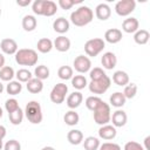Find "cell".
<instances>
[{
    "instance_id": "obj_15",
    "label": "cell",
    "mask_w": 150,
    "mask_h": 150,
    "mask_svg": "<svg viewBox=\"0 0 150 150\" xmlns=\"http://www.w3.org/2000/svg\"><path fill=\"white\" fill-rule=\"evenodd\" d=\"M101 63H102L104 69L111 70V69H114L116 67L117 57L112 52H105L101 57Z\"/></svg>"
},
{
    "instance_id": "obj_6",
    "label": "cell",
    "mask_w": 150,
    "mask_h": 150,
    "mask_svg": "<svg viewBox=\"0 0 150 150\" xmlns=\"http://www.w3.org/2000/svg\"><path fill=\"white\" fill-rule=\"evenodd\" d=\"M110 84H111V79L108 75H105L104 77H102L100 80L90 81L88 83V88H89L90 93L96 94V95H101V94H104L109 89Z\"/></svg>"
},
{
    "instance_id": "obj_28",
    "label": "cell",
    "mask_w": 150,
    "mask_h": 150,
    "mask_svg": "<svg viewBox=\"0 0 150 150\" xmlns=\"http://www.w3.org/2000/svg\"><path fill=\"white\" fill-rule=\"evenodd\" d=\"M100 139L94 136H88L83 141V148L84 150H98L100 148Z\"/></svg>"
},
{
    "instance_id": "obj_20",
    "label": "cell",
    "mask_w": 150,
    "mask_h": 150,
    "mask_svg": "<svg viewBox=\"0 0 150 150\" xmlns=\"http://www.w3.org/2000/svg\"><path fill=\"white\" fill-rule=\"evenodd\" d=\"M26 87H27V90L32 94H39L42 91L43 89V82L36 77H33L30 79L27 83H26Z\"/></svg>"
},
{
    "instance_id": "obj_11",
    "label": "cell",
    "mask_w": 150,
    "mask_h": 150,
    "mask_svg": "<svg viewBox=\"0 0 150 150\" xmlns=\"http://www.w3.org/2000/svg\"><path fill=\"white\" fill-rule=\"evenodd\" d=\"M110 121L112 122V125L115 128H121V127H124L128 122V116H127V112L124 110H121V109H117L116 111L112 112L111 117H110Z\"/></svg>"
},
{
    "instance_id": "obj_35",
    "label": "cell",
    "mask_w": 150,
    "mask_h": 150,
    "mask_svg": "<svg viewBox=\"0 0 150 150\" xmlns=\"http://www.w3.org/2000/svg\"><path fill=\"white\" fill-rule=\"evenodd\" d=\"M57 76L61 79V80H71V77L74 76V71H73V68L69 67V66H61L57 70Z\"/></svg>"
},
{
    "instance_id": "obj_1",
    "label": "cell",
    "mask_w": 150,
    "mask_h": 150,
    "mask_svg": "<svg viewBox=\"0 0 150 150\" xmlns=\"http://www.w3.org/2000/svg\"><path fill=\"white\" fill-rule=\"evenodd\" d=\"M94 19V12L88 6H80L70 14V22L77 27H84Z\"/></svg>"
},
{
    "instance_id": "obj_16",
    "label": "cell",
    "mask_w": 150,
    "mask_h": 150,
    "mask_svg": "<svg viewBox=\"0 0 150 150\" xmlns=\"http://www.w3.org/2000/svg\"><path fill=\"white\" fill-rule=\"evenodd\" d=\"M69 27H70V22L66 18H63V16H60V18L55 19L54 22H53V29L56 33L61 34V35L67 33L69 30Z\"/></svg>"
},
{
    "instance_id": "obj_19",
    "label": "cell",
    "mask_w": 150,
    "mask_h": 150,
    "mask_svg": "<svg viewBox=\"0 0 150 150\" xmlns=\"http://www.w3.org/2000/svg\"><path fill=\"white\" fill-rule=\"evenodd\" d=\"M53 47L57 50V52H61V53H64L67 50H69L70 48V40L64 36V35H60L57 36L54 42H53Z\"/></svg>"
},
{
    "instance_id": "obj_17",
    "label": "cell",
    "mask_w": 150,
    "mask_h": 150,
    "mask_svg": "<svg viewBox=\"0 0 150 150\" xmlns=\"http://www.w3.org/2000/svg\"><path fill=\"white\" fill-rule=\"evenodd\" d=\"M82 101H83L82 93L74 91V93H71V94L68 95V97L66 100V103H67L68 108H70V110H74V109H76V108H79L81 105Z\"/></svg>"
},
{
    "instance_id": "obj_21",
    "label": "cell",
    "mask_w": 150,
    "mask_h": 150,
    "mask_svg": "<svg viewBox=\"0 0 150 150\" xmlns=\"http://www.w3.org/2000/svg\"><path fill=\"white\" fill-rule=\"evenodd\" d=\"M67 139L70 144L73 145H79L83 142V134L81 130H77V129H71L68 131L67 134Z\"/></svg>"
},
{
    "instance_id": "obj_50",
    "label": "cell",
    "mask_w": 150,
    "mask_h": 150,
    "mask_svg": "<svg viewBox=\"0 0 150 150\" xmlns=\"http://www.w3.org/2000/svg\"><path fill=\"white\" fill-rule=\"evenodd\" d=\"M41 150H55V149H54L53 146H49V145H48V146H43Z\"/></svg>"
},
{
    "instance_id": "obj_42",
    "label": "cell",
    "mask_w": 150,
    "mask_h": 150,
    "mask_svg": "<svg viewBox=\"0 0 150 150\" xmlns=\"http://www.w3.org/2000/svg\"><path fill=\"white\" fill-rule=\"evenodd\" d=\"M4 150H21V144L16 139H9L4 144Z\"/></svg>"
},
{
    "instance_id": "obj_41",
    "label": "cell",
    "mask_w": 150,
    "mask_h": 150,
    "mask_svg": "<svg viewBox=\"0 0 150 150\" xmlns=\"http://www.w3.org/2000/svg\"><path fill=\"white\" fill-rule=\"evenodd\" d=\"M43 5H45V0H35L32 4L33 13L36 15H42L43 14Z\"/></svg>"
},
{
    "instance_id": "obj_10",
    "label": "cell",
    "mask_w": 150,
    "mask_h": 150,
    "mask_svg": "<svg viewBox=\"0 0 150 150\" xmlns=\"http://www.w3.org/2000/svg\"><path fill=\"white\" fill-rule=\"evenodd\" d=\"M0 48H1L2 53L7 54V55H15V53L19 49L16 41L14 39H11V38L2 39L0 42Z\"/></svg>"
},
{
    "instance_id": "obj_24",
    "label": "cell",
    "mask_w": 150,
    "mask_h": 150,
    "mask_svg": "<svg viewBox=\"0 0 150 150\" xmlns=\"http://www.w3.org/2000/svg\"><path fill=\"white\" fill-rule=\"evenodd\" d=\"M125 101H127V98L124 97L123 93H121V91H116V93L111 94L109 97L110 104L115 108H122L125 104Z\"/></svg>"
},
{
    "instance_id": "obj_32",
    "label": "cell",
    "mask_w": 150,
    "mask_h": 150,
    "mask_svg": "<svg viewBox=\"0 0 150 150\" xmlns=\"http://www.w3.org/2000/svg\"><path fill=\"white\" fill-rule=\"evenodd\" d=\"M15 77L20 83H27L30 79H33V75L27 68H21L15 73Z\"/></svg>"
},
{
    "instance_id": "obj_13",
    "label": "cell",
    "mask_w": 150,
    "mask_h": 150,
    "mask_svg": "<svg viewBox=\"0 0 150 150\" xmlns=\"http://www.w3.org/2000/svg\"><path fill=\"white\" fill-rule=\"evenodd\" d=\"M116 128L111 124H104V125H101V128L98 129V136L100 138L104 139V141H110V139H114L116 137Z\"/></svg>"
},
{
    "instance_id": "obj_51",
    "label": "cell",
    "mask_w": 150,
    "mask_h": 150,
    "mask_svg": "<svg viewBox=\"0 0 150 150\" xmlns=\"http://www.w3.org/2000/svg\"><path fill=\"white\" fill-rule=\"evenodd\" d=\"M4 89H5V88H4V84H2V82H0V94L4 91Z\"/></svg>"
},
{
    "instance_id": "obj_45",
    "label": "cell",
    "mask_w": 150,
    "mask_h": 150,
    "mask_svg": "<svg viewBox=\"0 0 150 150\" xmlns=\"http://www.w3.org/2000/svg\"><path fill=\"white\" fill-rule=\"evenodd\" d=\"M123 150H144L143 145H141L138 142H135V141H129L124 144V148Z\"/></svg>"
},
{
    "instance_id": "obj_38",
    "label": "cell",
    "mask_w": 150,
    "mask_h": 150,
    "mask_svg": "<svg viewBox=\"0 0 150 150\" xmlns=\"http://www.w3.org/2000/svg\"><path fill=\"white\" fill-rule=\"evenodd\" d=\"M137 84L136 83H128L125 87H124V90H123V95L127 100H131L136 96L137 94Z\"/></svg>"
},
{
    "instance_id": "obj_33",
    "label": "cell",
    "mask_w": 150,
    "mask_h": 150,
    "mask_svg": "<svg viewBox=\"0 0 150 150\" xmlns=\"http://www.w3.org/2000/svg\"><path fill=\"white\" fill-rule=\"evenodd\" d=\"M23 116H25V112L21 108H19L18 110L8 114V118H9V122L13 124V125H19L21 124L22 120H23Z\"/></svg>"
},
{
    "instance_id": "obj_48",
    "label": "cell",
    "mask_w": 150,
    "mask_h": 150,
    "mask_svg": "<svg viewBox=\"0 0 150 150\" xmlns=\"http://www.w3.org/2000/svg\"><path fill=\"white\" fill-rule=\"evenodd\" d=\"M5 136H6V128L4 125H0V138L4 139Z\"/></svg>"
},
{
    "instance_id": "obj_36",
    "label": "cell",
    "mask_w": 150,
    "mask_h": 150,
    "mask_svg": "<svg viewBox=\"0 0 150 150\" xmlns=\"http://www.w3.org/2000/svg\"><path fill=\"white\" fill-rule=\"evenodd\" d=\"M22 90V84L19 81H11L8 82V84L6 86V91L9 95H19Z\"/></svg>"
},
{
    "instance_id": "obj_8",
    "label": "cell",
    "mask_w": 150,
    "mask_h": 150,
    "mask_svg": "<svg viewBox=\"0 0 150 150\" xmlns=\"http://www.w3.org/2000/svg\"><path fill=\"white\" fill-rule=\"evenodd\" d=\"M136 8L135 0H120L115 5V12L120 16H128L130 15Z\"/></svg>"
},
{
    "instance_id": "obj_23",
    "label": "cell",
    "mask_w": 150,
    "mask_h": 150,
    "mask_svg": "<svg viewBox=\"0 0 150 150\" xmlns=\"http://www.w3.org/2000/svg\"><path fill=\"white\" fill-rule=\"evenodd\" d=\"M112 81L120 87H125L129 83V75L123 70H116L112 74Z\"/></svg>"
},
{
    "instance_id": "obj_43",
    "label": "cell",
    "mask_w": 150,
    "mask_h": 150,
    "mask_svg": "<svg viewBox=\"0 0 150 150\" xmlns=\"http://www.w3.org/2000/svg\"><path fill=\"white\" fill-rule=\"evenodd\" d=\"M98 150H122L121 146L117 143L114 142H104L102 144H100Z\"/></svg>"
},
{
    "instance_id": "obj_44",
    "label": "cell",
    "mask_w": 150,
    "mask_h": 150,
    "mask_svg": "<svg viewBox=\"0 0 150 150\" xmlns=\"http://www.w3.org/2000/svg\"><path fill=\"white\" fill-rule=\"evenodd\" d=\"M80 2H81V0H79V1H75V0H59L57 4L62 9L67 11V9H70L75 4H80Z\"/></svg>"
},
{
    "instance_id": "obj_54",
    "label": "cell",
    "mask_w": 150,
    "mask_h": 150,
    "mask_svg": "<svg viewBox=\"0 0 150 150\" xmlns=\"http://www.w3.org/2000/svg\"><path fill=\"white\" fill-rule=\"evenodd\" d=\"M0 15H1V7H0Z\"/></svg>"
},
{
    "instance_id": "obj_31",
    "label": "cell",
    "mask_w": 150,
    "mask_h": 150,
    "mask_svg": "<svg viewBox=\"0 0 150 150\" xmlns=\"http://www.w3.org/2000/svg\"><path fill=\"white\" fill-rule=\"evenodd\" d=\"M49 74H50V71H49V68H48L47 66H45V64H40V66L35 67L34 75H35L36 79H39V80H41V81L47 80V79L49 77Z\"/></svg>"
},
{
    "instance_id": "obj_46",
    "label": "cell",
    "mask_w": 150,
    "mask_h": 150,
    "mask_svg": "<svg viewBox=\"0 0 150 150\" xmlns=\"http://www.w3.org/2000/svg\"><path fill=\"white\" fill-rule=\"evenodd\" d=\"M30 4H32L30 0H16V5L20 7H26V6H29Z\"/></svg>"
},
{
    "instance_id": "obj_40",
    "label": "cell",
    "mask_w": 150,
    "mask_h": 150,
    "mask_svg": "<svg viewBox=\"0 0 150 150\" xmlns=\"http://www.w3.org/2000/svg\"><path fill=\"white\" fill-rule=\"evenodd\" d=\"M19 108H20L19 107V102L15 98H8V100H6V102H5V109H6V111L8 114L18 110Z\"/></svg>"
},
{
    "instance_id": "obj_53",
    "label": "cell",
    "mask_w": 150,
    "mask_h": 150,
    "mask_svg": "<svg viewBox=\"0 0 150 150\" xmlns=\"http://www.w3.org/2000/svg\"><path fill=\"white\" fill-rule=\"evenodd\" d=\"M2 115H4V111H2V108L0 107V118L2 117Z\"/></svg>"
},
{
    "instance_id": "obj_18",
    "label": "cell",
    "mask_w": 150,
    "mask_h": 150,
    "mask_svg": "<svg viewBox=\"0 0 150 150\" xmlns=\"http://www.w3.org/2000/svg\"><path fill=\"white\" fill-rule=\"evenodd\" d=\"M95 15H96V18L98 20L105 21L111 15V8L107 4H98L96 6V8H95Z\"/></svg>"
},
{
    "instance_id": "obj_7",
    "label": "cell",
    "mask_w": 150,
    "mask_h": 150,
    "mask_svg": "<svg viewBox=\"0 0 150 150\" xmlns=\"http://www.w3.org/2000/svg\"><path fill=\"white\" fill-rule=\"evenodd\" d=\"M67 93H68V86L66 83H63V82H60V83H56L53 87V89L50 90L49 98H50V101L53 103L61 104L66 100Z\"/></svg>"
},
{
    "instance_id": "obj_2",
    "label": "cell",
    "mask_w": 150,
    "mask_h": 150,
    "mask_svg": "<svg viewBox=\"0 0 150 150\" xmlns=\"http://www.w3.org/2000/svg\"><path fill=\"white\" fill-rule=\"evenodd\" d=\"M38 60H39L38 53L30 48H21L18 49V52L15 53V62L20 66L32 67L38 63Z\"/></svg>"
},
{
    "instance_id": "obj_4",
    "label": "cell",
    "mask_w": 150,
    "mask_h": 150,
    "mask_svg": "<svg viewBox=\"0 0 150 150\" xmlns=\"http://www.w3.org/2000/svg\"><path fill=\"white\" fill-rule=\"evenodd\" d=\"M93 112H94V121L96 124L104 125L110 122V117H111L110 105L108 103H105L104 101H102L101 104Z\"/></svg>"
},
{
    "instance_id": "obj_27",
    "label": "cell",
    "mask_w": 150,
    "mask_h": 150,
    "mask_svg": "<svg viewBox=\"0 0 150 150\" xmlns=\"http://www.w3.org/2000/svg\"><path fill=\"white\" fill-rule=\"evenodd\" d=\"M63 121H64V123H66L67 125L74 127V125H76V124L79 123L80 116H79V114H77L75 110H69V111H67V112L64 114Z\"/></svg>"
},
{
    "instance_id": "obj_14",
    "label": "cell",
    "mask_w": 150,
    "mask_h": 150,
    "mask_svg": "<svg viewBox=\"0 0 150 150\" xmlns=\"http://www.w3.org/2000/svg\"><path fill=\"white\" fill-rule=\"evenodd\" d=\"M139 22H138V20L136 19V18H134V16H131V18H127V19H124L123 20V22H122V29H123V32H125V33H128V34H134V33H136L139 28Z\"/></svg>"
},
{
    "instance_id": "obj_34",
    "label": "cell",
    "mask_w": 150,
    "mask_h": 150,
    "mask_svg": "<svg viewBox=\"0 0 150 150\" xmlns=\"http://www.w3.org/2000/svg\"><path fill=\"white\" fill-rule=\"evenodd\" d=\"M57 12V6L52 0H45L43 5V16H53Z\"/></svg>"
},
{
    "instance_id": "obj_25",
    "label": "cell",
    "mask_w": 150,
    "mask_h": 150,
    "mask_svg": "<svg viewBox=\"0 0 150 150\" xmlns=\"http://www.w3.org/2000/svg\"><path fill=\"white\" fill-rule=\"evenodd\" d=\"M36 48L40 53L42 54H46V53H49L54 47H53V41L48 38H41L38 43H36Z\"/></svg>"
},
{
    "instance_id": "obj_37",
    "label": "cell",
    "mask_w": 150,
    "mask_h": 150,
    "mask_svg": "<svg viewBox=\"0 0 150 150\" xmlns=\"http://www.w3.org/2000/svg\"><path fill=\"white\" fill-rule=\"evenodd\" d=\"M102 101H103V100H102L100 96H89V97L86 98L84 104H86V107H87L90 111H94V110L101 104Z\"/></svg>"
},
{
    "instance_id": "obj_12",
    "label": "cell",
    "mask_w": 150,
    "mask_h": 150,
    "mask_svg": "<svg viewBox=\"0 0 150 150\" xmlns=\"http://www.w3.org/2000/svg\"><path fill=\"white\" fill-rule=\"evenodd\" d=\"M122 38H123L122 30L118 28H109L104 33V42L107 41L108 43H111V45L118 43L122 40Z\"/></svg>"
},
{
    "instance_id": "obj_52",
    "label": "cell",
    "mask_w": 150,
    "mask_h": 150,
    "mask_svg": "<svg viewBox=\"0 0 150 150\" xmlns=\"http://www.w3.org/2000/svg\"><path fill=\"white\" fill-rule=\"evenodd\" d=\"M4 148V141H2V138H0V150Z\"/></svg>"
},
{
    "instance_id": "obj_39",
    "label": "cell",
    "mask_w": 150,
    "mask_h": 150,
    "mask_svg": "<svg viewBox=\"0 0 150 150\" xmlns=\"http://www.w3.org/2000/svg\"><path fill=\"white\" fill-rule=\"evenodd\" d=\"M105 75H107L105 71H104L103 68H101V67H94L93 69L89 70V77H90V81L100 80V79L104 77Z\"/></svg>"
},
{
    "instance_id": "obj_30",
    "label": "cell",
    "mask_w": 150,
    "mask_h": 150,
    "mask_svg": "<svg viewBox=\"0 0 150 150\" xmlns=\"http://www.w3.org/2000/svg\"><path fill=\"white\" fill-rule=\"evenodd\" d=\"M71 86L77 89V90H82L88 86L87 79L84 75H75L71 77Z\"/></svg>"
},
{
    "instance_id": "obj_22",
    "label": "cell",
    "mask_w": 150,
    "mask_h": 150,
    "mask_svg": "<svg viewBox=\"0 0 150 150\" xmlns=\"http://www.w3.org/2000/svg\"><path fill=\"white\" fill-rule=\"evenodd\" d=\"M21 25H22V28L26 32H33L38 26V20H36V18L34 15L28 14V15H25L22 18Z\"/></svg>"
},
{
    "instance_id": "obj_49",
    "label": "cell",
    "mask_w": 150,
    "mask_h": 150,
    "mask_svg": "<svg viewBox=\"0 0 150 150\" xmlns=\"http://www.w3.org/2000/svg\"><path fill=\"white\" fill-rule=\"evenodd\" d=\"M5 56H4V54L2 53H0V69L2 68V67H5Z\"/></svg>"
},
{
    "instance_id": "obj_47",
    "label": "cell",
    "mask_w": 150,
    "mask_h": 150,
    "mask_svg": "<svg viewBox=\"0 0 150 150\" xmlns=\"http://www.w3.org/2000/svg\"><path fill=\"white\" fill-rule=\"evenodd\" d=\"M149 141H150V136H146L144 138V150H150V146H149Z\"/></svg>"
},
{
    "instance_id": "obj_26",
    "label": "cell",
    "mask_w": 150,
    "mask_h": 150,
    "mask_svg": "<svg viewBox=\"0 0 150 150\" xmlns=\"http://www.w3.org/2000/svg\"><path fill=\"white\" fill-rule=\"evenodd\" d=\"M150 39V33L146 29H138L136 33H134V41L137 45H145L148 43Z\"/></svg>"
},
{
    "instance_id": "obj_3",
    "label": "cell",
    "mask_w": 150,
    "mask_h": 150,
    "mask_svg": "<svg viewBox=\"0 0 150 150\" xmlns=\"http://www.w3.org/2000/svg\"><path fill=\"white\" fill-rule=\"evenodd\" d=\"M25 116L32 124H39L42 122L43 115L41 105L38 101H29L25 107Z\"/></svg>"
},
{
    "instance_id": "obj_9",
    "label": "cell",
    "mask_w": 150,
    "mask_h": 150,
    "mask_svg": "<svg viewBox=\"0 0 150 150\" xmlns=\"http://www.w3.org/2000/svg\"><path fill=\"white\" fill-rule=\"evenodd\" d=\"M74 69L80 73V74H86L91 69V61L88 56L84 55H79L75 57L74 62H73Z\"/></svg>"
},
{
    "instance_id": "obj_29",
    "label": "cell",
    "mask_w": 150,
    "mask_h": 150,
    "mask_svg": "<svg viewBox=\"0 0 150 150\" xmlns=\"http://www.w3.org/2000/svg\"><path fill=\"white\" fill-rule=\"evenodd\" d=\"M15 76V71L12 67L9 66H5L0 69V80L5 81V82H11L13 81V77Z\"/></svg>"
},
{
    "instance_id": "obj_5",
    "label": "cell",
    "mask_w": 150,
    "mask_h": 150,
    "mask_svg": "<svg viewBox=\"0 0 150 150\" xmlns=\"http://www.w3.org/2000/svg\"><path fill=\"white\" fill-rule=\"evenodd\" d=\"M105 47V42L103 39L101 38H94V39H90L88 40L86 43H84V52L88 56H91V57H95L97 56Z\"/></svg>"
}]
</instances>
